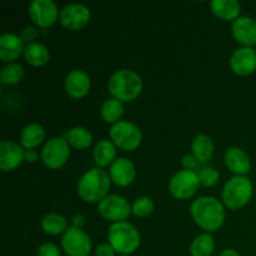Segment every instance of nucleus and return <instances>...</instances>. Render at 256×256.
Returning a JSON list of instances; mask_svg holds the SVG:
<instances>
[{
	"label": "nucleus",
	"mask_w": 256,
	"mask_h": 256,
	"mask_svg": "<svg viewBox=\"0 0 256 256\" xmlns=\"http://www.w3.org/2000/svg\"><path fill=\"white\" fill-rule=\"evenodd\" d=\"M194 222L206 232H216L225 220V210L222 202L212 196L198 198L190 208Z\"/></svg>",
	"instance_id": "nucleus-1"
},
{
	"label": "nucleus",
	"mask_w": 256,
	"mask_h": 256,
	"mask_svg": "<svg viewBox=\"0 0 256 256\" xmlns=\"http://www.w3.org/2000/svg\"><path fill=\"white\" fill-rule=\"evenodd\" d=\"M110 189V176L105 170L100 168L90 169L82 175L78 182V194L84 202H102L108 196Z\"/></svg>",
	"instance_id": "nucleus-2"
},
{
	"label": "nucleus",
	"mask_w": 256,
	"mask_h": 256,
	"mask_svg": "<svg viewBox=\"0 0 256 256\" xmlns=\"http://www.w3.org/2000/svg\"><path fill=\"white\" fill-rule=\"evenodd\" d=\"M108 89L115 99L120 102H130L142 92V80L140 75L132 70H118L110 76Z\"/></svg>",
	"instance_id": "nucleus-3"
},
{
	"label": "nucleus",
	"mask_w": 256,
	"mask_h": 256,
	"mask_svg": "<svg viewBox=\"0 0 256 256\" xmlns=\"http://www.w3.org/2000/svg\"><path fill=\"white\" fill-rule=\"evenodd\" d=\"M108 239L110 245L120 255L134 252L140 245V234L136 228L126 222H114L110 225Z\"/></svg>",
	"instance_id": "nucleus-4"
},
{
	"label": "nucleus",
	"mask_w": 256,
	"mask_h": 256,
	"mask_svg": "<svg viewBox=\"0 0 256 256\" xmlns=\"http://www.w3.org/2000/svg\"><path fill=\"white\" fill-rule=\"evenodd\" d=\"M252 196V184L242 175L232 178L222 189V202L229 209H240L249 202Z\"/></svg>",
	"instance_id": "nucleus-5"
},
{
	"label": "nucleus",
	"mask_w": 256,
	"mask_h": 256,
	"mask_svg": "<svg viewBox=\"0 0 256 256\" xmlns=\"http://www.w3.org/2000/svg\"><path fill=\"white\" fill-rule=\"evenodd\" d=\"M112 142L125 152H132L140 145L142 134L139 128L129 122H118L110 129Z\"/></svg>",
	"instance_id": "nucleus-6"
},
{
	"label": "nucleus",
	"mask_w": 256,
	"mask_h": 256,
	"mask_svg": "<svg viewBox=\"0 0 256 256\" xmlns=\"http://www.w3.org/2000/svg\"><path fill=\"white\" fill-rule=\"evenodd\" d=\"M62 250L69 256H88L92 252V239L79 228H68L62 238Z\"/></svg>",
	"instance_id": "nucleus-7"
},
{
	"label": "nucleus",
	"mask_w": 256,
	"mask_h": 256,
	"mask_svg": "<svg viewBox=\"0 0 256 256\" xmlns=\"http://www.w3.org/2000/svg\"><path fill=\"white\" fill-rule=\"evenodd\" d=\"M70 155L69 142L65 138L58 136L50 139L42 150V159L50 169L62 168L68 162Z\"/></svg>",
	"instance_id": "nucleus-8"
},
{
	"label": "nucleus",
	"mask_w": 256,
	"mask_h": 256,
	"mask_svg": "<svg viewBox=\"0 0 256 256\" xmlns=\"http://www.w3.org/2000/svg\"><path fill=\"white\" fill-rule=\"evenodd\" d=\"M200 182L195 172L180 170L172 178L169 184L170 192L175 199L185 200L192 198L196 192Z\"/></svg>",
	"instance_id": "nucleus-9"
},
{
	"label": "nucleus",
	"mask_w": 256,
	"mask_h": 256,
	"mask_svg": "<svg viewBox=\"0 0 256 256\" xmlns=\"http://www.w3.org/2000/svg\"><path fill=\"white\" fill-rule=\"evenodd\" d=\"M98 209H99L100 215L104 219L114 222H124L125 219L129 218L130 212H132L128 200L124 199L122 196H119V195H108V196H105L99 202Z\"/></svg>",
	"instance_id": "nucleus-10"
},
{
	"label": "nucleus",
	"mask_w": 256,
	"mask_h": 256,
	"mask_svg": "<svg viewBox=\"0 0 256 256\" xmlns=\"http://www.w3.org/2000/svg\"><path fill=\"white\" fill-rule=\"evenodd\" d=\"M90 20V10L85 5L74 2L64 6L60 12V22L69 30H79Z\"/></svg>",
	"instance_id": "nucleus-11"
},
{
	"label": "nucleus",
	"mask_w": 256,
	"mask_h": 256,
	"mask_svg": "<svg viewBox=\"0 0 256 256\" xmlns=\"http://www.w3.org/2000/svg\"><path fill=\"white\" fill-rule=\"evenodd\" d=\"M29 15L35 24L48 28L56 22L59 12L52 0H34L29 6Z\"/></svg>",
	"instance_id": "nucleus-12"
},
{
	"label": "nucleus",
	"mask_w": 256,
	"mask_h": 256,
	"mask_svg": "<svg viewBox=\"0 0 256 256\" xmlns=\"http://www.w3.org/2000/svg\"><path fill=\"white\" fill-rule=\"evenodd\" d=\"M230 66L238 75H249L256 70V50L252 46L239 48L230 58Z\"/></svg>",
	"instance_id": "nucleus-13"
},
{
	"label": "nucleus",
	"mask_w": 256,
	"mask_h": 256,
	"mask_svg": "<svg viewBox=\"0 0 256 256\" xmlns=\"http://www.w3.org/2000/svg\"><path fill=\"white\" fill-rule=\"evenodd\" d=\"M24 149L20 144L9 140L0 142V169L2 172H10L16 169L24 160Z\"/></svg>",
	"instance_id": "nucleus-14"
},
{
	"label": "nucleus",
	"mask_w": 256,
	"mask_h": 256,
	"mask_svg": "<svg viewBox=\"0 0 256 256\" xmlns=\"http://www.w3.org/2000/svg\"><path fill=\"white\" fill-rule=\"evenodd\" d=\"M90 89V78L82 70H72L65 79V90L68 94L75 99L85 96Z\"/></svg>",
	"instance_id": "nucleus-15"
},
{
	"label": "nucleus",
	"mask_w": 256,
	"mask_h": 256,
	"mask_svg": "<svg viewBox=\"0 0 256 256\" xmlns=\"http://www.w3.org/2000/svg\"><path fill=\"white\" fill-rule=\"evenodd\" d=\"M232 34L245 46L256 44V20L250 16H239L232 24Z\"/></svg>",
	"instance_id": "nucleus-16"
},
{
	"label": "nucleus",
	"mask_w": 256,
	"mask_h": 256,
	"mask_svg": "<svg viewBox=\"0 0 256 256\" xmlns=\"http://www.w3.org/2000/svg\"><path fill=\"white\" fill-rule=\"evenodd\" d=\"M110 179L120 186H128L135 179V166L130 160L119 158L110 166Z\"/></svg>",
	"instance_id": "nucleus-17"
},
{
	"label": "nucleus",
	"mask_w": 256,
	"mask_h": 256,
	"mask_svg": "<svg viewBox=\"0 0 256 256\" xmlns=\"http://www.w3.org/2000/svg\"><path fill=\"white\" fill-rule=\"evenodd\" d=\"M19 35L12 32H5L0 36V58L2 62H10L18 59L24 52V45Z\"/></svg>",
	"instance_id": "nucleus-18"
},
{
	"label": "nucleus",
	"mask_w": 256,
	"mask_h": 256,
	"mask_svg": "<svg viewBox=\"0 0 256 256\" xmlns=\"http://www.w3.org/2000/svg\"><path fill=\"white\" fill-rule=\"evenodd\" d=\"M226 166L236 175H242L250 172V159L246 152L240 148H229L225 152Z\"/></svg>",
	"instance_id": "nucleus-19"
},
{
	"label": "nucleus",
	"mask_w": 256,
	"mask_h": 256,
	"mask_svg": "<svg viewBox=\"0 0 256 256\" xmlns=\"http://www.w3.org/2000/svg\"><path fill=\"white\" fill-rule=\"evenodd\" d=\"M212 12L222 20H236L242 8L236 0H212L210 2Z\"/></svg>",
	"instance_id": "nucleus-20"
},
{
	"label": "nucleus",
	"mask_w": 256,
	"mask_h": 256,
	"mask_svg": "<svg viewBox=\"0 0 256 256\" xmlns=\"http://www.w3.org/2000/svg\"><path fill=\"white\" fill-rule=\"evenodd\" d=\"M45 138V130L40 124H29L22 130L20 132V142L22 148H26L28 150L38 146L42 142Z\"/></svg>",
	"instance_id": "nucleus-21"
},
{
	"label": "nucleus",
	"mask_w": 256,
	"mask_h": 256,
	"mask_svg": "<svg viewBox=\"0 0 256 256\" xmlns=\"http://www.w3.org/2000/svg\"><path fill=\"white\" fill-rule=\"evenodd\" d=\"M115 144L110 140H100L94 148V160L100 168L108 166L115 162Z\"/></svg>",
	"instance_id": "nucleus-22"
},
{
	"label": "nucleus",
	"mask_w": 256,
	"mask_h": 256,
	"mask_svg": "<svg viewBox=\"0 0 256 256\" xmlns=\"http://www.w3.org/2000/svg\"><path fill=\"white\" fill-rule=\"evenodd\" d=\"M192 155L198 159L199 162H205L212 158L214 152V142L208 135L200 134L194 138L192 142Z\"/></svg>",
	"instance_id": "nucleus-23"
},
{
	"label": "nucleus",
	"mask_w": 256,
	"mask_h": 256,
	"mask_svg": "<svg viewBox=\"0 0 256 256\" xmlns=\"http://www.w3.org/2000/svg\"><path fill=\"white\" fill-rule=\"evenodd\" d=\"M24 56L29 64L34 66H42L49 60V50L42 42H32L24 48Z\"/></svg>",
	"instance_id": "nucleus-24"
},
{
	"label": "nucleus",
	"mask_w": 256,
	"mask_h": 256,
	"mask_svg": "<svg viewBox=\"0 0 256 256\" xmlns=\"http://www.w3.org/2000/svg\"><path fill=\"white\" fill-rule=\"evenodd\" d=\"M65 139L69 142V145H72L75 149H86L88 146H90L92 142V135L86 128L82 126H75L72 129H70L69 132L65 135Z\"/></svg>",
	"instance_id": "nucleus-25"
},
{
	"label": "nucleus",
	"mask_w": 256,
	"mask_h": 256,
	"mask_svg": "<svg viewBox=\"0 0 256 256\" xmlns=\"http://www.w3.org/2000/svg\"><path fill=\"white\" fill-rule=\"evenodd\" d=\"M215 250L214 238L210 234H202L195 238L190 246L192 256H212Z\"/></svg>",
	"instance_id": "nucleus-26"
},
{
	"label": "nucleus",
	"mask_w": 256,
	"mask_h": 256,
	"mask_svg": "<svg viewBox=\"0 0 256 256\" xmlns=\"http://www.w3.org/2000/svg\"><path fill=\"white\" fill-rule=\"evenodd\" d=\"M42 228L46 234L59 235L68 230V220L62 215L48 214L42 218Z\"/></svg>",
	"instance_id": "nucleus-27"
},
{
	"label": "nucleus",
	"mask_w": 256,
	"mask_h": 256,
	"mask_svg": "<svg viewBox=\"0 0 256 256\" xmlns=\"http://www.w3.org/2000/svg\"><path fill=\"white\" fill-rule=\"evenodd\" d=\"M124 114V105L122 102L112 98L108 99L102 106V116L106 122H118V120Z\"/></svg>",
	"instance_id": "nucleus-28"
},
{
	"label": "nucleus",
	"mask_w": 256,
	"mask_h": 256,
	"mask_svg": "<svg viewBox=\"0 0 256 256\" xmlns=\"http://www.w3.org/2000/svg\"><path fill=\"white\" fill-rule=\"evenodd\" d=\"M22 75H24V69H22V65L16 64V62H10L2 69L0 78H2V84L12 85L19 82Z\"/></svg>",
	"instance_id": "nucleus-29"
},
{
	"label": "nucleus",
	"mask_w": 256,
	"mask_h": 256,
	"mask_svg": "<svg viewBox=\"0 0 256 256\" xmlns=\"http://www.w3.org/2000/svg\"><path fill=\"white\" fill-rule=\"evenodd\" d=\"M152 210H154V202L148 196L138 198L132 206V214L139 218L148 216V215L152 214Z\"/></svg>",
	"instance_id": "nucleus-30"
},
{
	"label": "nucleus",
	"mask_w": 256,
	"mask_h": 256,
	"mask_svg": "<svg viewBox=\"0 0 256 256\" xmlns=\"http://www.w3.org/2000/svg\"><path fill=\"white\" fill-rule=\"evenodd\" d=\"M200 185L202 186H212L219 182V172L214 168H202L198 172Z\"/></svg>",
	"instance_id": "nucleus-31"
},
{
	"label": "nucleus",
	"mask_w": 256,
	"mask_h": 256,
	"mask_svg": "<svg viewBox=\"0 0 256 256\" xmlns=\"http://www.w3.org/2000/svg\"><path fill=\"white\" fill-rule=\"evenodd\" d=\"M38 256H62L60 249L52 242H44L38 249Z\"/></svg>",
	"instance_id": "nucleus-32"
},
{
	"label": "nucleus",
	"mask_w": 256,
	"mask_h": 256,
	"mask_svg": "<svg viewBox=\"0 0 256 256\" xmlns=\"http://www.w3.org/2000/svg\"><path fill=\"white\" fill-rule=\"evenodd\" d=\"M38 36V30L32 26H26L20 34V38H22V42H28V44H32L34 42L32 40Z\"/></svg>",
	"instance_id": "nucleus-33"
},
{
	"label": "nucleus",
	"mask_w": 256,
	"mask_h": 256,
	"mask_svg": "<svg viewBox=\"0 0 256 256\" xmlns=\"http://www.w3.org/2000/svg\"><path fill=\"white\" fill-rule=\"evenodd\" d=\"M115 250L114 248L110 245V242H104V244H100L99 246L95 250V256H115Z\"/></svg>",
	"instance_id": "nucleus-34"
},
{
	"label": "nucleus",
	"mask_w": 256,
	"mask_h": 256,
	"mask_svg": "<svg viewBox=\"0 0 256 256\" xmlns=\"http://www.w3.org/2000/svg\"><path fill=\"white\" fill-rule=\"evenodd\" d=\"M182 166L185 168V170H190V172H194V169H196L198 165H199V162H198L196 158L194 155H185L182 160Z\"/></svg>",
	"instance_id": "nucleus-35"
},
{
	"label": "nucleus",
	"mask_w": 256,
	"mask_h": 256,
	"mask_svg": "<svg viewBox=\"0 0 256 256\" xmlns=\"http://www.w3.org/2000/svg\"><path fill=\"white\" fill-rule=\"evenodd\" d=\"M38 158H39V154H38L35 150L29 149V150H25V154H24V160L29 162H36Z\"/></svg>",
	"instance_id": "nucleus-36"
},
{
	"label": "nucleus",
	"mask_w": 256,
	"mask_h": 256,
	"mask_svg": "<svg viewBox=\"0 0 256 256\" xmlns=\"http://www.w3.org/2000/svg\"><path fill=\"white\" fill-rule=\"evenodd\" d=\"M84 222H85V219L82 215L78 214L72 218V224H74L75 228H79V229H82V226L84 225Z\"/></svg>",
	"instance_id": "nucleus-37"
},
{
	"label": "nucleus",
	"mask_w": 256,
	"mask_h": 256,
	"mask_svg": "<svg viewBox=\"0 0 256 256\" xmlns=\"http://www.w3.org/2000/svg\"><path fill=\"white\" fill-rule=\"evenodd\" d=\"M219 256H240L239 252L234 249H226L222 252Z\"/></svg>",
	"instance_id": "nucleus-38"
},
{
	"label": "nucleus",
	"mask_w": 256,
	"mask_h": 256,
	"mask_svg": "<svg viewBox=\"0 0 256 256\" xmlns=\"http://www.w3.org/2000/svg\"><path fill=\"white\" fill-rule=\"evenodd\" d=\"M119 256H128V255H119Z\"/></svg>",
	"instance_id": "nucleus-39"
}]
</instances>
